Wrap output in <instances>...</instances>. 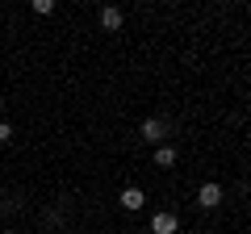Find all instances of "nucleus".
I'll list each match as a JSON object with an SVG mask.
<instances>
[{"label": "nucleus", "instance_id": "nucleus-7", "mask_svg": "<svg viewBox=\"0 0 251 234\" xmlns=\"http://www.w3.org/2000/svg\"><path fill=\"white\" fill-rule=\"evenodd\" d=\"M9 134H13V130L4 126V121H0V142H9Z\"/></svg>", "mask_w": 251, "mask_h": 234}, {"label": "nucleus", "instance_id": "nucleus-4", "mask_svg": "<svg viewBox=\"0 0 251 234\" xmlns=\"http://www.w3.org/2000/svg\"><path fill=\"white\" fill-rule=\"evenodd\" d=\"M143 201H147V197H143L138 188H126V192H122V205H126V209H143Z\"/></svg>", "mask_w": 251, "mask_h": 234}, {"label": "nucleus", "instance_id": "nucleus-3", "mask_svg": "<svg viewBox=\"0 0 251 234\" xmlns=\"http://www.w3.org/2000/svg\"><path fill=\"white\" fill-rule=\"evenodd\" d=\"M151 230L155 234H176V213H155L151 217Z\"/></svg>", "mask_w": 251, "mask_h": 234}, {"label": "nucleus", "instance_id": "nucleus-5", "mask_svg": "<svg viewBox=\"0 0 251 234\" xmlns=\"http://www.w3.org/2000/svg\"><path fill=\"white\" fill-rule=\"evenodd\" d=\"M100 25L105 29H122V9H105L100 13Z\"/></svg>", "mask_w": 251, "mask_h": 234}, {"label": "nucleus", "instance_id": "nucleus-2", "mask_svg": "<svg viewBox=\"0 0 251 234\" xmlns=\"http://www.w3.org/2000/svg\"><path fill=\"white\" fill-rule=\"evenodd\" d=\"M163 134H168V126H163L159 117H147V121H143V138H147V142H159Z\"/></svg>", "mask_w": 251, "mask_h": 234}, {"label": "nucleus", "instance_id": "nucleus-1", "mask_svg": "<svg viewBox=\"0 0 251 234\" xmlns=\"http://www.w3.org/2000/svg\"><path fill=\"white\" fill-rule=\"evenodd\" d=\"M197 205H205V209L222 205V184H205V188L197 192Z\"/></svg>", "mask_w": 251, "mask_h": 234}, {"label": "nucleus", "instance_id": "nucleus-6", "mask_svg": "<svg viewBox=\"0 0 251 234\" xmlns=\"http://www.w3.org/2000/svg\"><path fill=\"white\" fill-rule=\"evenodd\" d=\"M172 163H176V151L172 146H159L155 151V167H172Z\"/></svg>", "mask_w": 251, "mask_h": 234}]
</instances>
